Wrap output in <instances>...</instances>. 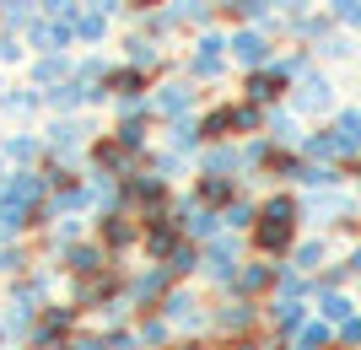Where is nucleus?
Masks as SVG:
<instances>
[{"mask_svg": "<svg viewBox=\"0 0 361 350\" xmlns=\"http://www.w3.org/2000/svg\"><path fill=\"white\" fill-rule=\"evenodd\" d=\"M329 345V329H324V323H307V329H297V345L291 350H324Z\"/></svg>", "mask_w": 361, "mask_h": 350, "instance_id": "1", "label": "nucleus"}, {"mask_svg": "<svg viewBox=\"0 0 361 350\" xmlns=\"http://www.w3.org/2000/svg\"><path fill=\"white\" fill-rule=\"evenodd\" d=\"M248 323H254V307H248V302H238V307H226V313H221L226 335H238V329H248Z\"/></svg>", "mask_w": 361, "mask_h": 350, "instance_id": "2", "label": "nucleus"}, {"mask_svg": "<svg viewBox=\"0 0 361 350\" xmlns=\"http://www.w3.org/2000/svg\"><path fill=\"white\" fill-rule=\"evenodd\" d=\"M178 350H205V345H178Z\"/></svg>", "mask_w": 361, "mask_h": 350, "instance_id": "3", "label": "nucleus"}, {"mask_svg": "<svg viewBox=\"0 0 361 350\" xmlns=\"http://www.w3.org/2000/svg\"><path fill=\"white\" fill-rule=\"evenodd\" d=\"M232 350H254V345H232Z\"/></svg>", "mask_w": 361, "mask_h": 350, "instance_id": "4", "label": "nucleus"}, {"mask_svg": "<svg viewBox=\"0 0 361 350\" xmlns=\"http://www.w3.org/2000/svg\"><path fill=\"white\" fill-rule=\"evenodd\" d=\"M60 350H65V345H60Z\"/></svg>", "mask_w": 361, "mask_h": 350, "instance_id": "5", "label": "nucleus"}]
</instances>
